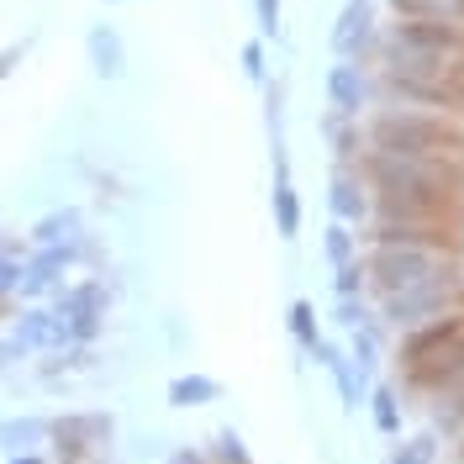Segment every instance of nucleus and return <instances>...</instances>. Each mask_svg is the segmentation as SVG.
I'll return each mask as SVG.
<instances>
[{
	"label": "nucleus",
	"instance_id": "1",
	"mask_svg": "<svg viewBox=\"0 0 464 464\" xmlns=\"http://www.w3.org/2000/svg\"><path fill=\"white\" fill-rule=\"evenodd\" d=\"M359 179L370 185V217H443V206L459 201L464 190L459 164L385 148H364Z\"/></svg>",
	"mask_w": 464,
	"mask_h": 464
},
{
	"label": "nucleus",
	"instance_id": "2",
	"mask_svg": "<svg viewBox=\"0 0 464 464\" xmlns=\"http://www.w3.org/2000/svg\"><path fill=\"white\" fill-rule=\"evenodd\" d=\"M364 148H385V153H417V159H459V153H464V132H454L443 111L385 106V111L370 116Z\"/></svg>",
	"mask_w": 464,
	"mask_h": 464
},
{
	"label": "nucleus",
	"instance_id": "3",
	"mask_svg": "<svg viewBox=\"0 0 464 464\" xmlns=\"http://www.w3.org/2000/svg\"><path fill=\"white\" fill-rule=\"evenodd\" d=\"M443 269H454L449 248H433V243H375L370 259H364V285L401 290V285L428 280V275H443Z\"/></svg>",
	"mask_w": 464,
	"mask_h": 464
},
{
	"label": "nucleus",
	"instance_id": "4",
	"mask_svg": "<svg viewBox=\"0 0 464 464\" xmlns=\"http://www.w3.org/2000/svg\"><path fill=\"white\" fill-rule=\"evenodd\" d=\"M454 290H459V275L443 269V275H428L417 285H401V290H380V312L396 333H411L422 322H438L443 312H454Z\"/></svg>",
	"mask_w": 464,
	"mask_h": 464
},
{
	"label": "nucleus",
	"instance_id": "5",
	"mask_svg": "<svg viewBox=\"0 0 464 464\" xmlns=\"http://www.w3.org/2000/svg\"><path fill=\"white\" fill-rule=\"evenodd\" d=\"M116 417L111 411H63L48 417V443L63 464H101L111 454Z\"/></svg>",
	"mask_w": 464,
	"mask_h": 464
},
{
	"label": "nucleus",
	"instance_id": "6",
	"mask_svg": "<svg viewBox=\"0 0 464 464\" xmlns=\"http://www.w3.org/2000/svg\"><path fill=\"white\" fill-rule=\"evenodd\" d=\"M380 53H411V58H464L459 22H396L380 37Z\"/></svg>",
	"mask_w": 464,
	"mask_h": 464
},
{
	"label": "nucleus",
	"instance_id": "7",
	"mask_svg": "<svg viewBox=\"0 0 464 464\" xmlns=\"http://www.w3.org/2000/svg\"><path fill=\"white\" fill-rule=\"evenodd\" d=\"M5 338L22 348V353H69V348H80L74 343V327L58 317L53 306H27V312H16L11 327H5Z\"/></svg>",
	"mask_w": 464,
	"mask_h": 464
},
{
	"label": "nucleus",
	"instance_id": "8",
	"mask_svg": "<svg viewBox=\"0 0 464 464\" xmlns=\"http://www.w3.org/2000/svg\"><path fill=\"white\" fill-rule=\"evenodd\" d=\"M53 312L74 327V343H95L106 327V285L101 280H74L53 290Z\"/></svg>",
	"mask_w": 464,
	"mask_h": 464
},
{
	"label": "nucleus",
	"instance_id": "9",
	"mask_svg": "<svg viewBox=\"0 0 464 464\" xmlns=\"http://www.w3.org/2000/svg\"><path fill=\"white\" fill-rule=\"evenodd\" d=\"M80 264V248H32L27 259H22V285L16 295L22 301H53V290H63L69 280V269Z\"/></svg>",
	"mask_w": 464,
	"mask_h": 464
},
{
	"label": "nucleus",
	"instance_id": "10",
	"mask_svg": "<svg viewBox=\"0 0 464 464\" xmlns=\"http://www.w3.org/2000/svg\"><path fill=\"white\" fill-rule=\"evenodd\" d=\"M327 101H333L338 116H353V121L370 111V74H364L359 58H343V63L327 69Z\"/></svg>",
	"mask_w": 464,
	"mask_h": 464
},
{
	"label": "nucleus",
	"instance_id": "11",
	"mask_svg": "<svg viewBox=\"0 0 464 464\" xmlns=\"http://www.w3.org/2000/svg\"><path fill=\"white\" fill-rule=\"evenodd\" d=\"M375 243H433V248H449V222L443 217H375L370 248Z\"/></svg>",
	"mask_w": 464,
	"mask_h": 464
},
{
	"label": "nucleus",
	"instance_id": "12",
	"mask_svg": "<svg viewBox=\"0 0 464 464\" xmlns=\"http://www.w3.org/2000/svg\"><path fill=\"white\" fill-rule=\"evenodd\" d=\"M269 206H275V232L285 243H295L301 237V196H295V179H290L285 143H275V190H269Z\"/></svg>",
	"mask_w": 464,
	"mask_h": 464
},
{
	"label": "nucleus",
	"instance_id": "13",
	"mask_svg": "<svg viewBox=\"0 0 464 464\" xmlns=\"http://www.w3.org/2000/svg\"><path fill=\"white\" fill-rule=\"evenodd\" d=\"M375 43V11L370 0H348L338 27H333V53L338 58H364V48Z\"/></svg>",
	"mask_w": 464,
	"mask_h": 464
},
{
	"label": "nucleus",
	"instance_id": "14",
	"mask_svg": "<svg viewBox=\"0 0 464 464\" xmlns=\"http://www.w3.org/2000/svg\"><path fill=\"white\" fill-rule=\"evenodd\" d=\"M90 232H85V217H80V206H58L48 211L37 227H32V248H80Z\"/></svg>",
	"mask_w": 464,
	"mask_h": 464
},
{
	"label": "nucleus",
	"instance_id": "15",
	"mask_svg": "<svg viewBox=\"0 0 464 464\" xmlns=\"http://www.w3.org/2000/svg\"><path fill=\"white\" fill-rule=\"evenodd\" d=\"M85 53H90V69L101 74V80H121V69H127V43H121V32L111 22H95L85 32Z\"/></svg>",
	"mask_w": 464,
	"mask_h": 464
},
{
	"label": "nucleus",
	"instance_id": "16",
	"mask_svg": "<svg viewBox=\"0 0 464 464\" xmlns=\"http://www.w3.org/2000/svg\"><path fill=\"white\" fill-rule=\"evenodd\" d=\"M327 206H333V222H370V185L359 174L338 169L333 174V190H327Z\"/></svg>",
	"mask_w": 464,
	"mask_h": 464
},
{
	"label": "nucleus",
	"instance_id": "17",
	"mask_svg": "<svg viewBox=\"0 0 464 464\" xmlns=\"http://www.w3.org/2000/svg\"><path fill=\"white\" fill-rule=\"evenodd\" d=\"M48 443V417H5L0 422V454H27V449H43Z\"/></svg>",
	"mask_w": 464,
	"mask_h": 464
},
{
	"label": "nucleus",
	"instance_id": "18",
	"mask_svg": "<svg viewBox=\"0 0 464 464\" xmlns=\"http://www.w3.org/2000/svg\"><path fill=\"white\" fill-rule=\"evenodd\" d=\"M222 401V385L211 375H174L169 380V406H211Z\"/></svg>",
	"mask_w": 464,
	"mask_h": 464
},
{
	"label": "nucleus",
	"instance_id": "19",
	"mask_svg": "<svg viewBox=\"0 0 464 464\" xmlns=\"http://www.w3.org/2000/svg\"><path fill=\"white\" fill-rule=\"evenodd\" d=\"M348 364H353L359 385L370 391V380H375V370H380V338H375V327H370V322H364V327H353V348H348Z\"/></svg>",
	"mask_w": 464,
	"mask_h": 464
},
{
	"label": "nucleus",
	"instance_id": "20",
	"mask_svg": "<svg viewBox=\"0 0 464 464\" xmlns=\"http://www.w3.org/2000/svg\"><path fill=\"white\" fill-rule=\"evenodd\" d=\"M406 22H464V0H391Z\"/></svg>",
	"mask_w": 464,
	"mask_h": 464
},
{
	"label": "nucleus",
	"instance_id": "21",
	"mask_svg": "<svg viewBox=\"0 0 464 464\" xmlns=\"http://www.w3.org/2000/svg\"><path fill=\"white\" fill-rule=\"evenodd\" d=\"M370 417H375V433L396 438L401 433V391L396 385H375L370 391Z\"/></svg>",
	"mask_w": 464,
	"mask_h": 464
},
{
	"label": "nucleus",
	"instance_id": "22",
	"mask_svg": "<svg viewBox=\"0 0 464 464\" xmlns=\"http://www.w3.org/2000/svg\"><path fill=\"white\" fill-rule=\"evenodd\" d=\"M285 327H290V338H295L301 348H312V343L322 338V327H317V306H312V301H290Z\"/></svg>",
	"mask_w": 464,
	"mask_h": 464
},
{
	"label": "nucleus",
	"instance_id": "23",
	"mask_svg": "<svg viewBox=\"0 0 464 464\" xmlns=\"http://www.w3.org/2000/svg\"><path fill=\"white\" fill-rule=\"evenodd\" d=\"M322 254H327V264L338 269V264H348V259H359V237L348 232V222H333L327 227V237H322Z\"/></svg>",
	"mask_w": 464,
	"mask_h": 464
},
{
	"label": "nucleus",
	"instance_id": "24",
	"mask_svg": "<svg viewBox=\"0 0 464 464\" xmlns=\"http://www.w3.org/2000/svg\"><path fill=\"white\" fill-rule=\"evenodd\" d=\"M391 464H438V438H433V433L406 438L401 449H396V459H391Z\"/></svg>",
	"mask_w": 464,
	"mask_h": 464
},
{
	"label": "nucleus",
	"instance_id": "25",
	"mask_svg": "<svg viewBox=\"0 0 464 464\" xmlns=\"http://www.w3.org/2000/svg\"><path fill=\"white\" fill-rule=\"evenodd\" d=\"M22 259H27V248H0V301H11L22 285Z\"/></svg>",
	"mask_w": 464,
	"mask_h": 464
},
{
	"label": "nucleus",
	"instance_id": "26",
	"mask_svg": "<svg viewBox=\"0 0 464 464\" xmlns=\"http://www.w3.org/2000/svg\"><path fill=\"white\" fill-rule=\"evenodd\" d=\"M327 138H333V148L343 153V159H353L359 153V127H353V116H327Z\"/></svg>",
	"mask_w": 464,
	"mask_h": 464
},
{
	"label": "nucleus",
	"instance_id": "27",
	"mask_svg": "<svg viewBox=\"0 0 464 464\" xmlns=\"http://www.w3.org/2000/svg\"><path fill=\"white\" fill-rule=\"evenodd\" d=\"M243 74L254 80V85H269V58H264V37H254V43H243Z\"/></svg>",
	"mask_w": 464,
	"mask_h": 464
},
{
	"label": "nucleus",
	"instance_id": "28",
	"mask_svg": "<svg viewBox=\"0 0 464 464\" xmlns=\"http://www.w3.org/2000/svg\"><path fill=\"white\" fill-rule=\"evenodd\" d=\"M333 290H338V295H364V264L359 259L338 264V269H333Z\"/></svg>",
	"mask_w": 464,
	"mask_h": 464
},
{
	"label": "nucleus",
	"instance_id": "29",
	"mask_svg": "<svg viewBox=\"0 0 464 464\" xmlns=\"http://www.w3.org/2000/svg\"><path fill=\"white\" fill-rule=\"evenodd\" d=\"M333 322L353 333V327H364V322H370V312H364V301H359V295H338V312H333Z\"/></svg>",
	"mask_w": 464,
	"mask_h": 464
},
{
	"label": "nucleus",
	"instance_id": "30",
	"mask_svg": "<svg viewBox=\"0 0 464 464\" xmlns=\"http://www.w3.org/2000/svg\"><path fill=\"white\" fill-rule=\"evenodd\" d=\"M254 22H259V37H280V0H254Z\"/></svg>",
	"mask_w": 464,
	"mask_h": 464
},
{
	"label": "nucleus",
	"instance_id": "31",
	"mask_svg": "<svg viewBox=\"0 0 464 464\" xmlns=\"http://www.w3.org/2000/svg\"><path fill=\"white\" fill-rule=\"evenodd\" d=\"M217 459L222 464H243L248 459V443L232 433V428H222V433H217Z\"/></svg>",
	"mask_w": 464,
	"mask_h": 464
},
{
	"label": "nucleus",
	"instance_id": "32",
	"mask_svg": "<svg viewBox=\"0 0 464 464\" xmlns=\"http://www.w3.org/2000/svg\"><path fill=\"white\" fill-rule=\"evenodd\" d=\"M16 359H27V353H22V348H16L11 338H5V333H0V380L11 375V364H16Z\"/></svg>",
	"mask_w": 464,
	"mask_h": 464
},
{
	"label": "nucleus",
	"instance_id": "33",
	"mask_svg": "<svg viewBox=\"0 0 464 464\" xmlns=\"http://www.w3.org/2000/svg\"><path fill=\"white\" fill-rule=\"evenodd\" d=\"M169 464H211V459H206L201 449H174V454H169Z\"/></svg>",
	"mask_w": 464,
	"mask_h": 464
},
{
	"label": "nucleus",
	"instance_id": "34",
	"mask_svg": "<svg viewBox=\"0 0 464 464\" xmlns=\"http://www.w3.org/2000/svg\"><path fill=\"white\" fill-rule=\"evenodd\" d=\"M16 63H22V48H5V53H0V80H5Z\"/></svg>",
	"mask_w": 464,
	"mask_h": 464
},
{
	"label": "nucleus",
	"instance_id": "35",
	"mask_svg": "<svg viewBox=\"0 0 464 464\" xmlns=\"http://www.w3.org/2000/svg\"><path fill=\"white\" fill-rule=\"evenodd\" d=\"M5 464H48V459H43V449H27V454H11Z\"/></svg>",
	"mask_w": 464,
	"mask_h": 464
},
{
	"label": "nucleus",
	"instance_id": "36",
	"mask_svg": "<svg viewBox=\"0 0 464 464\" xmlns=\"http://www.w3.org/2000/svg\"><path fill=\"white\" fill-rule=\"evenodd\" d=\"M0 248H16V243H11V237H5V232H0Z\"/></svg>",
	"mask_w": 464,
	"mask_h": 464
},
{
	"label": "nucleus",
	"instance_id": "37",
	"mask_svg": "<svg viewBox=\"0 0 464 464\" xmlns=\"http://www.w3.org/2000/svg\"><path fill=\"white\" fill-rule=\"evenodd\" d=\"M106 5H121V0H106Z\"/></svg>",
	"mask_w": 464,
	"mask_h": 464
},
{
	"label": "nucleus",
	"instance_id": "38",
	"mask_svg": "<svg viewBox=\"0 0 464 464\" xmlns=\"http://www.w3.org/2000/svg\"><path fill=\"white\" fill-rule=\"evenodd\" d=\"M243 464H254V459H243Z\"/></svg>",
	"mask_w": 464,
	"mask_h": 464
}]
</instances>
